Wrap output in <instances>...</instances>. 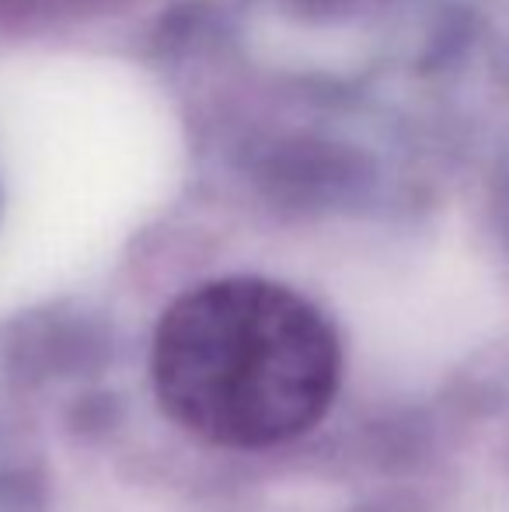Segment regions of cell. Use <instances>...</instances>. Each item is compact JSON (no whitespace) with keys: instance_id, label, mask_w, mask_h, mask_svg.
I'll list each match as a JSON object with an SVG mask.
<instances>
[{"instance_id":"1","label":"cell","mask_w":509,"mask_h":512,"mask_svg":"<svg viewBox=\"0 0 509 512\" xmlns=\"http://www.w3.org/2000/svg\"><path fill=\"white\" fill-rule=\"evenodd\" d=\"M154 391L192 436L265 450L304 436L339 387V342L318 307L269 279L182 293L157 321Z\"/></svg>"},{"instance_id":"2","label":"cell","mask_w":509,"mask_h":512,"mask_svg":"<svg viewBox=\"0 0 509 512\" xmlns=\"http://www.w3.org/2000/svg\"><path fill=\"white\" fill-rule=\"evenodd\" d=\"M88 0H0V11L7 14H60L84 7Z\"/></svg>"}]
</instances>
